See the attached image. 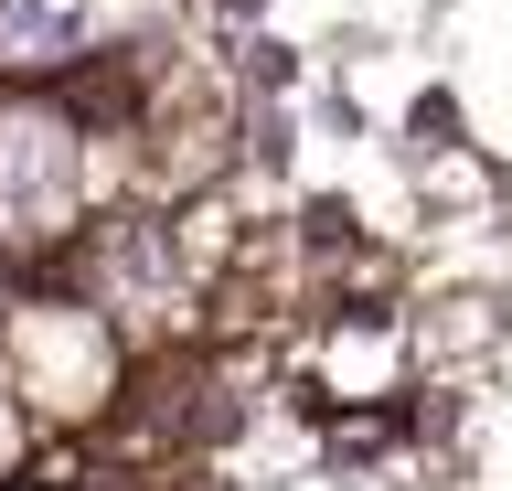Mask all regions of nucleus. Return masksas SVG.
I'll return each mask as SVG.
<instances>
[{"label": "nucleus", "instance_id": "obj_1", "mask_svg": "<svg viewBox=\"0 0 512 491\" xmlns=\"http://www.w3.org/2000/svg\"><path fill=\"white\" fill-rule=\"evenodd\" d=\"M75 43V0H0V54H64Z\"/></svg>", "mask_w": 512, "mask_h": 491}]
</instances>
